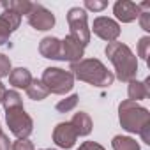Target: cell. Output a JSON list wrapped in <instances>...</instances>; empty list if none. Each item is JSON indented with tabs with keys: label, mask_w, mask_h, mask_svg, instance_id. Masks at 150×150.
<instances>
[{
	"label": "cell",
	"mask_w": 150,
	"mask_h": 150,
	"mask_svg": "<svg viewBox=\"0 0 150 150\" xmlns=\"http://www.w3.org/2000/svg\"><path fill=\"white\" fill-rule=\"evenodd\" d=\"M69 72L74 76V80L85 81L99 88L111 87L115 81L113 72L97 58H81L78 62H72L69 65Z\"/></svg>",
	"instance_id": "obj_1"
},
{
	"label": "cell",
	"mask_w": 150,
	"mask_h": 150,
	"mask_svg": "<svg viewBox=\"0 0 150 150\" xmlns=\"http://www.w3.org/2000/svg\"><path fill=\"white\" fill-rule=\"evenodd\" d=\"M106 57L110 58V62L115 67V74L120 81H132L136 80V74H138V57L132 53V50L124 44V42H108L106 50H104Z\"/></svg>",
	"instance_id": "obj_2"
},
{
	"label": "cell",
	"mask_w": 150,
	"mask_h": 150,
	"mask_svg": "<svg viewBox=\"0 0 150 150\" xmlns=\"http://www.w3.org/2000/svg\"><path fill=\"white\" fill-rule=\"evenodd\" d=\"M118 120L122 129L132 134H139L143 129L150 127V111L134 101H122L118 104Z\"/></svg>",
	"instance_id": "obj_3"
},
{
	"label": "cell",
	"mask_w": 150,
	"mask_h": 150,
	"mask_svg": "<svg viewBox=\"0 0 150 150\" xmlns=\"http://www.w3.org/2000/svg\"><path fill=\"white\" fill-rule=\"evenodd\" d=\"M41 81L46 85L50 94H57V96H65L74 87V76L69 71L60 67H46Z\"/></svg>",
	"instance_id": "obj_4"
},
{
	"label": "cell",
	"mask_w": 150,
	"mask_h": 150,
	"mask_svg": "<svg viewBox=\"0 0 150 150\" xmlns=\"http://www.w3.org/2000/svg\"><path fill=\"white\" fill-rule=\"evenodd\" d=\"M6 122H7L9 131L16 136V139H25L34 131V120L25 111L23 106L21 108H13V110H6Z\"/></svg>",
	"instance_id": "obj_5"
},
{
	"label": "cell",
	"mask_w": 150,
	"mask_h": 150,
	"mask_svg": "<svg viewBox=\"0 0 150 150\" xmlns=\"http://www.w3.org/2000/svg\"><path fill=\"white\" fill-rule=\"evenodd\" d=\"M67 23L71 28V37H74L78 42H81L85 48L90 42V28H88V16L87 11L81 7H71L67 13Z\"/></svg>",
	"instance_id": "obj_6"
},
{
	"label": "cell",
	"mask_w": 150,
	"mask_h": 150,
	"mask_svg": "<svg viewBox=\"0 0 150 150\" xmlns=\"http://www.w3.org/2000/svg\"><path fill=\"white\" fill-rule=\"evenodd\" d=\"M27 20L32 28L41 30V32L51 30L55 27V14L41 4H32L30 11L27 13Z\"/></svg>",
	"instance_id": "obj_7"
},
{
	"label": "cell",
	"mask_w": 150,
	"mask_h": 150,
	"mask_svg": "<svg viewBox=\"0 0 150 150\" xmlns=\"http://www.w3.org/2000/svg\"><path fill=\"white\" fill-rule=\"evenodd\" d=\"M96 34L97 37H101L106 42H115L120 37V25L118 21H115L113 18L108 16H99L94 20V25L90 28V34Z\"/></svg>",
	"instance_id": "obj_8"
},
{
	"label": "cell",
	"mask_w": 150,
	"mask_h": 150,
	"mask_svg": "<svg viewBox=\"0 0 150 150\" xmlns=\"http://www.w3.org/2000/svg\"><path fill=\"white\" fill-rule=\"evenodd\" d=\"M76 139H78V134L71 125V122H60L53 129V143L60 148H65V150L72 148L76 145Z\"/></svg>",
	"instance_id": "obj_9"
},
{
	"label": "cell",
	"mask_w": 150,
	"mask_h": 150,
	"mask_svg": "<svg viewBox=\"0 0 150 150\" xmlns=\"http://www.w3.org/2000/svg\"><path fill=\"white\" fill-rule=\"evenodd\" d=\"M113 14L122 23H132L141 14V9H139V6L136 2H131V0H118V2H115V6H113Z\"/></svg>",
	"instance_id": "obj_10"
},
{
	"label": "cell",
	"mask_w": 150,
	"mask_h": 150,
	"mask_svg": "<svg viewBox=\"0 0 150 150\" xmlns=\"http://www.w3.org/2000/svg\"><path fill=\"white\" fill-rule=\"evenodd\" d=\"M21 23V16L11 11H4L0 14V46L6 44L11 37V34L20 27Z\"/></svg>",
	"instance_id": "obj_11"
},
{
	"label": "cell",
	"mask_w": 150,
	"mask_h": 150,
	"mask_svg": "<svg viewBox=\"0 0 150 150\" xmlns=\"http://www.w3.org/2000/svg\"><path fill=\"white\" fill-rule=\"evenodd\" d=\"M85 57V46L81 42H78L74 37L65 35V39L62 41V60L67 62H78Z\"/></svg>",
	"instance_id": "obj_12"
},
{
	"label": "cell",
	"mask_w": 150,
	"mask_h": 150,
	"mask_svg": "<svg viewBox=\"0 0 150 150\" xmlns=\"http://www.w3.org/2000/svg\"><path fill=\"white\" fill-rule=\"evenodd\" d=\"M39 53L50 60H62V41L53 35L44 37L39 42Z\"/></svg>",
	"instance_id": "obj_13"
},
{
	"label": "cell",
	"mask_w": 150,
	"mask_h": 150,
	"mask_svg": "<svg viewBox=\"0 0 150 150\" xmlns=\"http://www.w3.org/2000/svg\"><path fill=\"white\" fill-rule=\"evenodd\" d=\"M71 125L74 127V131H76L78 136H88L92 132V118L88 113L85 111H78V113H74V117L71 118Z\"/></svg>",
	"instance_id": "obj_14"
},
{
	"label": "cell",
	"mask_w": 150,
	"mask_h": 150,
	"mask_svg": "<svg viewBox=\"0 0 150 150\" xmlns=\"http://www.w3.org/2000/svg\"><path fill=\"white\" fill-rule=\"evenodd\" d=\"M32 74L27 67H16L9 72V83L14 87V88H23L27 90V87L32 83Z\"/></svg>",
	"instance_id": "obj_15"
},
{
	"label": "cell",
	"mask_w": 150,
	"mask_h": 150,
	"mask_svg": "<svg viewBox=\"0 0 150 150\" xmlns=\"http://www.w3.org/2000/svg\"><path fill=\"white\" fill-rule=\"evenodd\" d=\"M148 83H150V78H146L145 81H138V80H132L129 81V87H127V96H129V101H141V99H146L148 97Z\"/></svg>",
	"instance_id": "obj_16"
},
{
	"label": "cell",
	"mask_w": 150,
	"mask_h": 150,
	"mask_svg": "<svg viewBox=\"0 0 150 150\" xmlns=\"http://www.w3.org/2000/svg\"><path fill=\"white\" fill-rule=\"evenodd\" d=\"M2 7H4V11H11L20 16H23V14L27 16V13L32 7V2H28V0H2Z\"/></svg>",
	"instance_id": "obj_17"
},
{
	"label": "cell",
	"mask_w": 150,
	"mask_h": 150,
	"mask_svg": "<svg viewBox=\"0 0 150 150\" xmlns=\"http://www.w3.org/2000/svg\"><path fill=\"white\" fill-rule=\"evenodd\" d=\"M27 96L32 101H42L50 96V90L46 88V85L41 80H32V83L27 87Z\"/></svg>",
	"instance_id": "obj_18"
},
{
	"label": "cell",
	"mask_w": 150,
	"mask_h": 150,
	"mask_svg": "<svg viewBox=\"0 0 150 150\" xmlns=\"http://www.w3.org/2000/svg\"><path fill=\"white\" fill-rule=\"evenodd\" d=\"M111 146H113V150H141L139 143L134 138L122 136V134H118L111 139Z\"/></svg>",
	"instance_id": "obj_19"
},
{
	"label": "cell",
	"mask_w": 150,
	"mask_h": 150,
	"mask_svg": "<svg viewBox=\"0 0 150 150\" xmlns=\"http://www.w3.org/2000/svg\"><path fill=\"white\" fill-rule=\"evenodd\" d=\"M4 110H13V108H21L23 106V99L16 90H6L4 99H2Z\"/></svg>",
	"instance_id": "obj_20"
},
{
	"label": "cell",
	"mask_w": 150,
	"mask_h": 150,
	"mask_svg": "<svg viewBox=\"0 0 150 150\" xmlns=\"http://www.w3.org/2000/svg\"><path fill=\"white\" fill-rule=\"evenodd\" d=\"M78 101H80V96H78V94H72V96H69V97L58 101L55 108H57V111H60V113H69V111H72L74 108L78 106Z\"/></svg>",
	"instance_id": "obj_21"
},
{
	"label": "cell",
	"mask_w": 150,
	"mask_h": 150,
	"mask_svg": "<svg viewBox=\"0 0 150 150\" xmlns=\"http://www.w3.org/2000/svg\"><path fill=\"white\" fill-rule=\"evenodd\" d=\"M148 53H150V37L143 35L138 41V57H141L145 62H148Z\"/></svg>",
	"instance_id": "obj_22"
},
{
	"label": "cell",
	"mask_w": 150,
	"mask_h": 150,
	"mask_svg": "<svg viewBox=\"0 0 150 150\" xmlns=\"http://www.w3.org/2000/svg\"><path fill=\"white\" fill-rule=\"evenodd\" d=\"M108 7L106 0H85V9L94 11V13H101Z\"/></svg>",
	"instance_id": "obj_23"
},
{
	"label": "cell",
	"mask_w": 150,
	"mask_h": 150,
	"mask_svg": "<svg viewBox=\"0 0 150 150\" xmlns=\"http://www.w3.org/2000/svg\"><path fill=\"white\" fill-rule=\"evenodd\" d=\"M13 71V67H11V60H9V57H6L4 53H0V78H6V76H9V72Z\"/></svg>",
	"instance_id": "obj_24"
},
{
	"label": "cell",
	"mask_w": 150,
	"mask_h": 150,
	"mask_svg": "<svg viewBox=\"0 0 150 150\" xmlns=\"http://www.w3.org/2000/svg\"><path fill=\"white\" fill-rule=\"evenodd\" d=\"M11 150H35V146L28 138H25V139H16L11 145Z\"/></svg>",
	"instance_id": "obj_25"
},
{
	"label": "cell",
	"mask_w": 150,
	"mask_h": 150,
	"mask_svg": "<svg viewBox=\"0 0 150 150\" xmlns=\"http://www.w3.org/2000/svg\"><path fill=\"white\" fill-rule=\"evenodd\" d=\"M138 21L145 32H150V11H141V14L138 16Z\"/></svg>",
	"instance_id": "obj_26"
},
{
	"label": "cell",
	"mask_w": 150,
	"mask_h": 150,
	"mask_svg": "<svg viewBox=\"0 0 150 150\" xmlns=\"http://www.w3.org/2000/svg\"><path fill=\"white\" fill-rule=\"evenodd\" d=\"M78 150H106V148L103 145H99L97 141H83L78 146Z\"/></svg>",
	"instance_id": "obj_27"
},
{
	"label": "cell",
	"mask_w": 150,
	"mask_h": 150,
	"mask_svg": "<svg viewBox=\"0 0 150 150\" xmlns=\"http://www.w3.org/2000/svg\"><path fill=\"white\" fill-rule=\"evenodd\" d=\"M11 141H9V138H7V134H4V132H0V150H11Z\"/></svg>",
	"instance_id": "obj_28"
},
{
	"label": "cell",
	"mask_w": 150,
	"mask_h": 150,
	"mask_svg": "<svg viewBox=\"0 0 150 150\" xmlns=\"http://www.w3.org/2000/svg\"><path fill=\"white\" fill-rule=\"evenodd\" d=\"M139 136H141V139L146 143V145H150V127H146V129H143L141 132H139Z\"/></svg>",
	"instance_id": "obj_29"
},
{
	"label": "cell",
	"mask_w": 150,
	"mask_h": 150,
	"mask_svg": "<svg viewBox=\"0 0 150 150\" xmlns=\"http://www.w3.org/2000/svg\"><path fill=\"white\" fill-rule=\"evenodd\" d=\"M4 94H6V87H4V83L0 81V104H2V99H4Z\"/></svg>",
	"instance_id": "obj_30"
},
{
	"label": "cell",
	"mask_w": 150,
	"mask_h": 150,
	"mask_svg": "<svg viewBox=\"0 0 150 150\" xmlns=\"http://www.w3.org/2000/svg\"><path fill=\"white\" fill-rule=\"evenodd\" d=\"M41 150H55V148H41Z\"/></svg>",
	"instance_id": "obj_31"
},
{
	"label": "cell",
	"mask_w": 150,
	"mask_h": 150,
	"mask_svg": "<svg viewBox=\"0 0 150 150\" xmlns=\"http://www.w3.org/2000/svg\"><path fill=\"white\" fill-rule=\"evenodd\" d=\"M0 132H2V125H0Z\"/></svg>",
	"instance_id": "obj_32"
}]
</instances>
